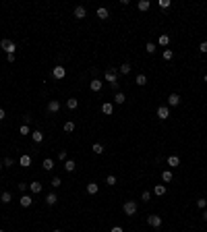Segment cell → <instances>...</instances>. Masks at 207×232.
I'll return each instance as SVG.
<instances>
[{"instance_id": "6da1fadb", "label": "cell", "mask_w": 207, "mask_h": 232, "mask_svg": "<svg viewBox=\"0 0 207 232\" xmlns=\"http://www.w3.org/2000/svg\"><path fill=\"white\" fill-rule=\"evenodd\" d=\"M0 48L4 50L6 54H15V50H17V44H15V41H11V40H2V41H0Z\"/></svg>"}, {"instance_id": "7a4b0ae2", "label": "cell", "mask_w": 207, "mask_h": 232, "mask_svg": "<svg viewBox=\"0 0 207 232\" xmlns=\"http://www.w3.org/2000/svg\"><path fill=\"white\" fill-rule=\"evenodd\" d=\"M104 79H106V81L110 83V85L118 83V81H116V79H118V71H116V68H108V71L104 73Z\"/></svg>"}, {"instance_id": "3957f363", "label": "cell", "mask_w": 207, "mask_h": 232, "mask_svg": "<svg viewBox=\"0 0 207 232\" xmlns=\"http://www.w3.org/2000/svg\"><path fill=\"white\" fill-rule=\"evenodd\" d=\"M122 212L126 213V216H135V213H137V201H126V203L122 205Z\"/></svg>"}, {"instance_id": "277c9868", "label": "cell", "mask_w": 207, "mask_h": 232, "mask_svg": "<svg viewBox=\"0 0 207 232\" xmlns=\"http://www.w3.org/2000/svg\"><path fill=\"white\" fill-rule=\"evenodd\" d=\"M147 224L151 226V228H159V226H162V218H159V216H147Z\"/></svg>"}, {"instance_id": "5b68a950", "label": "cell", "mask_w": 207, "mask_h": 232, "mask_svg": "<svg viewBox=\"0 0 207 232\" xmlns=\"http://www.w3.org/2000/svg\"><path fill=\"white\" fill-rule=\"evenodd\" d=\"M64 75H66V68L64 67H54L52 68V77H54V79H64Z\"/></svg>"}, {"instance_id": "8992f818", "label": "cell", "mask_w": 207, "mask_h": 232, "mask_svg": "<svg viewBox=\"0 0 207 232\" xmlns=\"http://www.w3.org/2000/svg\"><path fill=\"white\" fill-rule=\"evenodd\" d=\"M158 118H159V120L170 118V108H168V106H159V108H158Z\"/></svg>"}, {"instance_id": "52a82bcc", "label": "cell", "mask_w": 207, "mask_h": 232, "mask_svg": "<svg viewBox=\"0 0 207 232\" xmlns=\"http://www.w3.org/2000/svg\"><path fill=\"white\" fill-rule=\"evenodd\" d=\"M73 15H75V19L81 21V19H85V17H87V8H85V6H77Z\"/></svg>"}, {"instance_id": "ba28073f", "label": "cell", "mask_w": 207, "mask_h": 232, "mask_svg": "<svg viewBox=\"0 0 207 232\" xmlns=\"http://www.w3.org/2000/svg\"><path fill=\"white\" fill-rule=\"evenodd\" d=\"M58 110H60V102H58V100H50L48 102V112H58Z\"/></svg>"}, {"instance_id": "9c48e42d", "label": "cell", "mask_w": 207, "mask_h": 232, "mask_svg": "<svg viewBox=\"0 0 207 232\" xmlns=\"http://www.w3.org/2000/svg\"><path fill=\"white\" fill-rule=\"evenodd\" d=\"M178 104H180L178 93H170V96H168V106H178Z\"/></svg>"}, {"instance_id": "30bf717a", "label": "cell", "mask_w": 207, "mask_h": 232, "mask_svg": "<svg viewBox=\"0 0 207 232\" xmlns=\"http://www.w3.org/2000/svg\"><path fill=\"white\" fill-rule=\"evenodd\" d=\"M31 139H33V143H41V141H44V133L35 129L33 133H31Z\"/></svg>"}, {"instance_id": "8fae6325", "label": "cell", "mask_w": 207, "mask_h": 232, "mask_svg": "<svg viewBox=\"0 0 207 232\" xmlns=\"http://www.w3.org/2000/svg\"><path fill=\"white\" fill-rule=\"evenodd\" d=\"M29 191L35 193V195H40V193H41V183H37V180L31 183V184H29Z\"/></svg>"}, {"instance_id": "7c38bea8", "label": "cell", "mask_w": 207, "mask_h": 232, "mask_svg": "<svg viewBox=\"0 0 207 232\" xmlns=\"http://www.w3.org/2000/svg\"><path fill=\"white\" fill-rule=\"evenodd\" d=\"M31 203H33L31 195H21V205H23V207H29Z\"/></svg>"}, {"instance_id": "4fadbf2b", "label": "cell", "mask_w": 207, "mask_h": 232, "mask_svg": "<svg viewBox=\"0 0 207 232\" xmlns=\"http://www.w3.org/2000/svg\"><path fill=\"white\" fill-rule=\"evenodd\" d=\"M153 193H155L158 197L166 195V184H155V187H153Z\"/></svg>"}, {"instance_id": "5bb4252c", "label": "cell", "mask_w": 207, "mask_h": 232, "mask_svg": "<svg viewBox=\"0 0 207 232\" xmlns=\"http://www.w3.org/2000/svg\"><path fill=\"white\" fill-rule=\"evenodd\" d=\"M102 112L104 114H112V112H114V106H112L110 102H104L102 104Z\"/></svg>"}, {"instance_id": "9a60e30c", "label": "cell", "mask_w": 207, "mask_h": 232, "mask_svg": "<svg viewBox=\"0 0 207 232\" xmlns=\"http://www.w3.org/2000/svg\"><path fill=\"white\" fill-rule=\"evenodd\" d=\"M178 164H180V157L178 156H170V157H168V166H170V168H176Z\"/></svg>"}, {"instance_id": "2e32d148", "label": "cell", "mask_w": 207, "mask_h": 232, "mask_svg": "<svg viewBox=\"0 0 207 232\" xmlns=\"http://www.w3.org/2000/svg\"><path fill=\"white\" fill-rule=\"evenodd\" d=\"M102 85L104 83L99 81V79H93V81L89 83V87H91V91H99V89H102Z\"/></svg>"}, {"instance_id": "e0dca14e", "label": "cell", "mask_w": 207, "mask_h": 232, "mask_svg": "<svg viewBox=\"0 0 207 232\" xmlns=\"http://www.w3.org/2000/svg\"><path fill=\"white\" fill-rule=\"evenodd\" d=\"M66 108H69V110H77V108H79V100H75V97L66 100Z\"/></svg>"}, {"instance_id": "ac0fdd59", "label": "cell", "mask_w": 207, "mask_h": 232, "mask_svg": "<svg viewBox=\"0 0 207 232\" xmlns=\"http://www.w3.org/2000/svg\"><path fill=\"white\" fill-rule=\"evenodd\" d=\"M97 191H99L97 183H87V193H89V195H95Z\"/></svg>"}, {"instance_id": "d6986e66", "label": "cell", "mask_w": 207, "mask_h": 232, "mask_svg": "<svg viewBox=\"0 0 207 232\" xmlns=\"http://www.w3.org/2000/svg\"><path fill=\"white\" fill-rule=\"evenodd\" d=\"M172 170H164L162 172V180H164V183H172Z\"/></svg>"}, {"instance_id": "ffe728a7", "label": "cell", "mask_w": 207, "mask_h": 232, "mask_svg": "<svg viewBox=\"0 0 207 232\" xmlns=\"http://www.w3.org/2000/svg\"><path fill=\"white\" fill-rule=\"evenodd\" d=\"M75 168H77V164L73 162V160H66V162H64V170L69 172V174H70L73 170H75Z\"/></svg>"}, {"instance_id": "44dd1931", "label": "cell", "mask_w": 207, "mask_h": 232, "mask_svg": "<svg viewBox=\"0 0 207 232\" xmlns=\"http://www.w3.org/2000/svg\"><path fill=\"white\" fill-rule=\"evenodd\" d=\"M114 102H116V104H124V102H126V97H124L122 91H116V93H114Z\"/></svg>"}, {"instance_id": "7402d4cb", "label": "cell", "mask_w": 207, "mask_h": 232, "mask_svg": "<svg viewBox=\"0 0 207 232\" xmlns=\"http://www.w3.org/2000/svg\"><path fill=\"white\" fill-rule=\"evenodd\" d=\"M56 201H58L56 193H50V195H46V203H48V205H56Z\"/></svg>"}, {"instance_id": "603a6c76", "label": "cell", "mask_w": 207, "mask_h": 232, "mask_svg": "<svg viewBox=\"0 0 207 232\" xmlns=\"http://www.w3.org/2000/svg\"><path fill=\"white\" fill-rule=\"evenodd\" d=\"M19 164L23 166V168H27V166H31V157H29V156H21Z\"/></svg>"}, {"instance_id": "cb8c5ba5", "label": "cell", "mask_w": 207, "mask_h": 232, "mask_svg": "<svg viewBox=\"0 0 207 232\" xmlns=\"http://www.w3.org/2000/svg\"><path fill=\"white\" fill-rule=\"evenodd\" d=\"M137 6H139V11H149V6H151V2H149V0H141V2H139Z\"/></svg>"}, {"instance_id": "d4e9b609", "label": "cell", "mask_w": 207, "mask_h": 232, "mask_svg": "<svg viewBox=\"0 0 207 232\" xmlns=\"http://www.w3.org/2000/svg\"><path fill=\"white\" fill-rule=\"evenodd\" d=\"M108 15H110L108 13V8H104V6L97 8V17H99V19H108Z\"/></svg>"}, {"instance_id": "484cf974", "label": "cell", "mask_w": 207, "mask_h": 232, "mask_svg": "<svg viewBox=\"0 0 207 232\" xmlns=\"http://www.w3.org/2000/svg\"><path fill=\"white\" fill-rule=\"evenodd\" d=\"M0 199H2V203H11V201H13V195H11L8 191H4L2 195H0Z\"/></svg>"}, {"instance_id": "4316f807", "label": "cell", "mask_w": 207, "mask_h": 232, "mask_svg": "<svg viewBox=\"0 0 207 232\" xmlns=\"http://www.w3.org/2000/svg\"><path fill=\"white\" fill-rule=\"evenodd\" d=\"M91 149H93V153L102 156V153H104V145H102V143H93V147H91Z\"/></svg>"}, {"instance_id": "83f0119b", "label": "cell", "mask_w": 207, "mask_h": 232, "mask_svg": "<svg viewBox=\"0 0 207 232\" xmlns=\"http://www.w3.org/2000/svg\"><path fill=\"white\" fill-rule=\"evenodd\" d=\"M19 133H21V137H25V135H31V131H29V124H21Z\"/></svg>"}, {"instance_id": "f1b7e54d", "label": "cell", "mask_w": 207, "mask_h": 232, "mask_svg": "<svg viewBox=\"0 0 207 232\" xmlns=\"http://www.w3.org/2000/svg\"><path fill=\"white\" fill-rule=\"evenodd\" d=\"M129 73H131V64H129V62H124L122 67H120V75H129Z\"/></svg>"}, {"instance_id": "f546056e", "label": "cell", "mask_w": 207, "mask_h": 232, "mask_svg": "<svg viewBox=\"0 0 207 232\" xmlns=\"http://www.w3.org/2000/svg\"><path fill=\"white\" fill-rule=\"evenodd\" d=\"M52 168H54V162H52L50 157H46V160H44V170H52Z\"/></svg>"}, {"instance_id": "4dcf8cb0", "label": "cell", "mask_w": 207, "mask_h": 232, "mask_svg": "<svg viewBox=\"0 0 207 232\" xmlns=\"http://www.w3.org/2000/svg\"><path fill=\"white\" fill-rule=\"evenodd\" d=\"M170 44V35H159V46H168Z\"/></svg>"}, {"instance_id": "1f68e13d", "label": "cell", "mask_w": 207, "mask_h": 232, "mask_svg": "<svg viewBox=\"0 0 207 232\" xmlns=\"http://www.w3.org/2000/svg\"><path fill=\"white\" fill-rule=\"evenodd\" d=\"M64 131H66V133H73V131H75V122H73V120L64 122Z\"/></svg>"}, {"instance_id": "d6a6232c", "label": "cell", "mask_w": 207, "mask_h": 232, "mask_svg": "<svg viewBox=\"0 0 207 232\" xmlns=\"http://www.w3.org/2000/svg\"><path fill=\"white\" fill-rule=\"evenodd\" d=\"M137 85H141V87L147 85V77H145V75H137Z\"/></svg>"}, {"instance_id": "836d02e7", "label": "cell", "mask_w": 207, "mask_h": 232, "mask_svg": "<svg viewBox=\"0 0 207 232\" xmlns=\"http://www.w3.org/2000/svg\"><path fill=\"white\" fill-rule=\"evenodd\" d=\"M141 201H145V203H147V201H151V193L143 191V193H141Z\"/></svg>"}, {"instance_id": "e575fe53", "label": "cell", "mask_w": 207, "mask_h": 232, "mask_svg": "<svg viewBox=\"0 0 207 232\" xmlns=\"http://www.w3.org/2000/svg\"><path fill=\"white\" fill-rule=\"evenodd\" d=\"M162 56H164V60H172L174 52H172V50H164V54H162Z\"/></svg>"}, {"instance_id": "d590c367", "label": "cell", "mask_w": 207, "mask_h": 232, "mask_svg": "<svg viewBox=\"0 0 207 232\" xmlns=\"http://www.w3.org/2000/svg\"><path fill=\"white\" fill-rule=\"evenodd\" d=\"M106 184H108V187H114V184H116V176H114V174H110V176L106 178Z\"/></svg>"}, {"instance_id": "8d00e7d4", "label": "cell", "mask_w": 207, "mask_h": 232, "mask_svg": "<svg viewBox=\"0 0 207 232\" xmlns=\"http://www.w3.org/2000/svg\"><path fill=\"white\" fill-rule=\"evenodd\" d=\"M145 50H147L149 54H153V52H155V44H153V41H147V46H145Z\"/></svg>"}, {"instance_id": "74e56055", "label": "cell", "mask_w": 207, "mask_h": 232, "mask_svg": "<svg viewBox=\"0 0 207 232\" xmlns=\"http://www.w3.org/2000/svg\"><path fill=\"white\" fill-rule=\"evenodd\" d=\"M197 207H199V209H205L207 207V199H197Z\"/></svg>"}, {"instance_id": "f35d334b", "label": "cell", "mask_w": 207, "mask_h": 232, "mask_svg": "<svg viewBox=\"0 0 207 232\" xmlns=\"http://www.w3.org/2000/svg\"><path fill=\"white\" fill-rule=\"evenodd\" d=\"M50 184H52V187H54V189H56V187H60V184H62V180H60V178H58V176H54V178H52V180H50Z\"/></svg>"}, {"instance_id": "ab89813d", "label": "cell", "mask_w": 207, "mask_h": 232, "mask_svg": "<svg viewBox=\"0 0 207 232\" xmlns=\"http://www.w3.org/2000/svg\"><path fill=\"white\" fill-rule=\"evenodd\" d=\"M170 4H172L170 0H159V6L164 8V11H166V8H170Z\"/></svg>"}, {"instance_id": "60d3db41", "label": "cell", "mask_w": 207, "mask_h": 232, "mask_svg": "<svg viewBox=\"0 0 207 232\" xmlns=\"http://www.w3.org/2000/svg\"><path fill=\"white\" fill-rule=\"evenodd\" d=\"M2 166H13V157H4V162H2Z\"/></svg>"}, {"instance_id": "b9f144b4", "label": "cell", "mask_w": 207, "mask_h": 232, "mask_svg": "<svg viewBox=\"0 0 207 232\" xmlns=\"http://www.w3.org/2000/svg\"><path fill=\"white\" fill-rule=\"evenodd\" d=\"M199 50H201V52H203V54H205V52H207V40H205V41H201Z\"/></svg>"}, {"instance_id": "7bdbcfd3", "label": "cell", "mask_w": 207, "mask_h": 232, "mask_svg": "<svg viewBox=\"0 0 207 232\" xmlns=\"http://www.w3.org/2000/svg\"><path fill=\"white\" fill-rule=\"evenodd\" d=\"M58 157H60V160H62V162H66V151H64V149H62V151H60V153H58Z\"/></svg>"}, {"instance_id": "ee69618b", "label": "cell", "mask_w": 207, "mask_h": 232, "mask_svg": "<svg viewBox=\"0 0 207 232\" xmlns=\"http://www.w3.org/2000/svg\"><path fill=\"white\" fill-rule=\"evenodd\" d=\"M19 191L25 193V191H27V184H25V183H19Z\"/></svg>"}, {"instance_id": "f6af8a7d", "label": "cell", "mask_w": 207, "mask_h": 232, "mask_svg": "<svg viewBox=\"0 0 207 232\" xmlns=\"http://www.w3.org/2000/svg\"><path fill=\"white\" fill-rule=\"evenodd\" d=\"M110 232H124V230H122V226H114Z\"/></svg>"}, {"instance_id": "bcb514c9", "label": "cell", "mask_w": 207, "mask_h": 232, "mask_svg": "<svg viewBox=\"0 0 207 232\" xmlns=\"http://www.w3.org/2000/svg\"><path fill=\"white\" fill-rule=\"evenodd\" d=\"M0 120H4V110L0 108Z\"/></svg>"}, {"instance_id": "7dc6e473", "label": "cell", "mask_w": 207, "mask_h": 232, "mask_svg": "<svg viewBox=\"0 0 207 232\" xmlns=\"http://www.w3.org/2000/svg\"><path fill=\"white\" fill-rule=\"evenodd\" d=\"M203 220H205V222H207V209H205V212H203Z\"/></svg>"}, {"instance_id": "c3c4849f", "label": "cell", "mask_w": 207, "mask_h": 232, "mask_svg": "<svg viewBox=\"0 0 207 232\" xmlns=\"http://www.w3.org/2000/svg\"><path fill=\"white\" fill-rule=\"evenodd\" d=\"M0 170H2V162H0Z\"/></svg>"}, {"instance_id": "681fc988", "label": "cell", "mask_w": 207, "mask_h": 232, "mask_svg": "<svg viewBox=\"0 0 207 232\" xmlns=\"http://www.w3.org/2000/svg\"><path fill=\"white\" fill-rule=\"evenodd\" d=\"M205 83H207V75H205Z\"/></svg>"}, {"instance_id": "f907efd6", "label": "cell", "mask_w": 207, "mask_h": 232, "mask_svg": "<svg viewBox=\"0 0 207 232\" xmlns=\"http://www.w3.org/2000/svg\"><path fill=\"white\" fill-rule=\"evenodd\" d=\"M54 232H60V230H54Z\"/></svg>"}, {"instance_id": "816d5d0a", "label": "cell", "mask_w": 207, "mask_h": 232, "mask_svg": "<svg viewBox=\"0 0 207 232\" xmlns=\"http://www.w3.org/2000/svg\"><path fill=\"white\" fill-rule=\"evenodd\" d=\"M0 232H4V230H0Z\"/></svg>"}]
</instances>
